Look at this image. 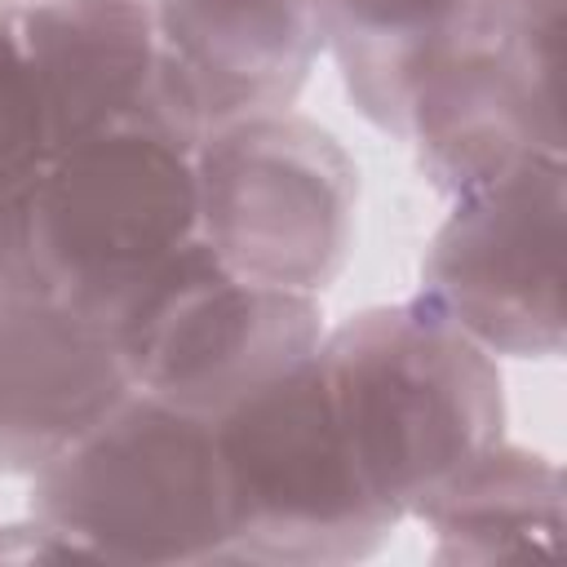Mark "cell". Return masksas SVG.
<instances>
[{"mask_svg":"<svg viewBox=\"0 0 567 567\" xmlns=\"http://www.w3.org/2000/svg\"><path fill=\"white\" fill-rule=\"evenodd\" d=\"M190 155L146 128L49 151L4 226L0 284L44 292L120 332L199 239Z\"/></svg>","mask_w":567,"mask_h":567,"instance_id":"6da1fadb","label":"cell"},{"mask_svg":"<svg viewBox=\"0 0 567 567\" xmlns=\"http://www.w3.org/2000/svg\"><path fill=\"white\" fill-rule=\"evenodd\" d=\"M315 359L363 478L399 518H416L439 487L505 439L496 354L416 297L341 319Z\"/></svg>","mask_w":567,"mask_h":567,"instance_id":"7a4b0ae2","label":"cell"},{"mask_svg":"<svg viewBox=\"0 0 567 567\" xmlns=\"http://www.w3.org/2000/svg\"><path fill=\"white\" fill-rule=\"evenodd\" d=\"M213 434L230 523L226 563H363L403 523L363 478L315 354L217 416Z\"/></svg>","mask_w":567,"mask_h":567,"instance_id":"3957f363","label":"cell"},{"mask_svg":"<svg viewBox=\"0 0 567 567\" xmlns=\"http://www.w3.org/2000/svg\"><path fill=\"white\" fill-rule=\"evenodd\" d=\"M27 514L89 563H226L230 523L213 421L133 390L31 474Z\"/></svg>","mask_w":567,"mask_h":567,"instance_id":"277c9868","label":"cell"},{"mask_svg":"<svg viewBox=\"0 0 567 567\" xmlns=\"http://www.w3.org/2000/svg\"><path fill=\"white\" fill-rule=\"evenodd\" d=\"M195 208L204 248L239 279L323 297L354 248L359 168L297 111L217 124L199 137Z\"/></svg>","mask_w":567,"mask_h":567,"instance_id":"5b68a950","label":"cell"},{"mask_svg":"<svg viewBox=\"0 0 567 567\" xmlns=\"http://www.w3.org/2000/svg\"><path fill=\"white\" fill-rule=\"evenodd\" d=\"M563 0H465L434 49L408 133L421 177L456 199L527 155H563Z\"/></svg>","mask_w":567,"mask_h":567,"instance_id":"8992f818","label":"cell"},{"mask_svg":"<svg viewBox=\"0 0 567 567\" xmlns=\"http://www.w3.org/2000/svg\"><path fill=\"white\" fill-rule=\"evenodd\" d=\"M323 332L319 297L239 279L195 239L151 284L120 341L137 390L217 421L306 363Z\"/></svg>","mask_w":567,"mask_h":567,"instance_id":"52a82bcc","label":"cell"},{"mask_svg":"<svg viewBox=\"0 0 567 567\" xmlns=\"http://www.w3.org/2000/svg\"><path fill=\"white\" fill-rule=\"evenodd\" d=\"M563 155H527L452 199L425 244L416 301L505 359L563 350Z\"/></svg>","mask_w":567,"mask_h":567,"instance_id":"ba28073f","label":"cell"},{"mask_svg":"<svg viewBox=\"0 0 567 567\" xmlns=\"http://www.w3.org/2000/svg\"><path fill=\"white\" fill-rule=\"evenodd\" d=\"M18 27L49 151L120 128L195 151L208 133L155 0H18Z\"/></svg>","mask_w":567,"mask_h":567,"instance_id":"9c48e42d","label":"cell"},{"mask_svg":"<svg viewBox=\"0 0 567 567\" xmlns=\"http://www.w3.org/2000/svg\"><path fill=\"white\" fill-rule=\"evenodd\" d=\"M124 341L44 292L0 284V470L35 474L133 394Z\"/></svg>","mask_w":567,"mask_h":567,"instance_id":"30bf717a","label":"cell"},{"mask_svg":"<svg viewBox=\"0 0 567 567\" xmlns=\"http://www.w3.org/2000/svg\"><path fill=\"white\" fill-rule=\"evenodd\" d=\"M155 18L204 128L292 111L328 53V0H155Z\"/></svg>","mask_w":567,"mask_h":567,"instance_id":"8fae6325","label":"cell"},{"mask_svg":"<svg viewBox=\"0 0 567 567\" xmlns=\"http://www.w3.org/2000/svg\"><path fill=\"white\" fill-rule=\"evenodd\" d=\"M416 518L430 532L434 563L540 558L563 536V470L545 452L501 439L439 487Z\"/></svg>","mask_w":567,"mask_h":567,"instance_id":"7c38bea8","label":"cell"},{"mask_svg":"<svg viewBox=\"0 0 567 567\" xmlns=\"http://www.w3.org/2000/svg\"><path fill=\"white\" fill-rule=\"evenodd\" d=\"M465 0H328V53L359 115L408 133L412 93Z\"/></svg>","mask_w":567,"mask_h":567,"instance_id":"4fadbf2b","label":"cell"},{"mask_svg":"<svg viewBox=\"0 0 567 567\" xmlns=\"http://www.w3.org/2000/svg\"><path fill=\"white\" fill-rule=\"evenodd\" d=\"M44 155H49V133L22 49L18 0H0V239Z\"/></svg>","mask_w":567,"mask_h":567,"instance_id":"5bb4252c","label":"cell"},{"mask_svg":"<svg viewBox=\"0 0 567 567\" xmlns=\"http://www.w3.org/2000/svg\"><path fill=\"white\" fill-rule=\"evenodd\" d=\"M71 558H80V549L35 514L0 527V563H71Z\"/></svg>","mask_w":567,"mask_h":567,"instance_id":"9a60e30c","label":"cell"}]
</instances>
